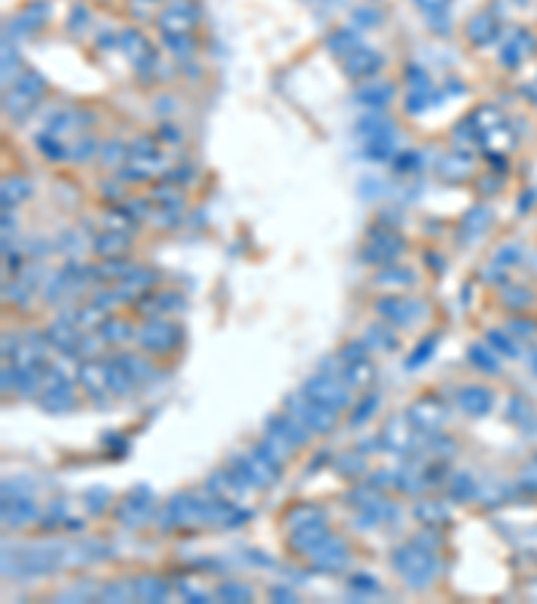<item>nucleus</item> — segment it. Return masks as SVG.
Listing matches in <instances>:
<instances>
[{"label": "nucleus", "mask_w": 537, "mask_h": 604, "mask_svg": "<svg viewBox=\"0 0 537 604\" xmlns=\"http://www.w3.org/2000/svg\"><path fill=\"white\" fill-rule=\"evenodd\" d=\"M467 172H470V162L462 159V153H451V156H446L443 164H440V175L449 177V180H460Z\"/></svg>", "instance_id": "0eeeda50"}, {"label": "nucleus", "mask_w": 537, "mask_h": 604, "mask_svg": "<svg viewBox=\"0 0 537 604\" xmlns=\"http://www.w3.org/2000/svg\"><path fill=\"white\" fill-rule=\"evenodd\" d=\"M126 244H129V242H126L124 234H105L102 240L95 242V250H97L99 255H108V258H110V255H119L121 250H126Z\"/></svg>", "instance_id": "6e6552de"}, {"label": "nucleus", "mask_w": 537, "mask_h": 604, "mask_svg": "<svg viewBox=\"0 0 537 604\" xmlns=\"http://www.w3.org/2000/svg\"><path fill=\"white\" fill-rule=\"evenodd\" d=\"M446 0H416V6H422L424 11H436V8H440Z\"/></svg>", "instance_id": "9b49d317"}, {"label": "nucleus", "mask_w": 537, "mask_h": 604, "mask_svg": "<svg viewBox=\"0 0 537 604\" xmlns=\"http://www.w3.org/2000/svg\"><path fill=\"white\" fill-rule=\"evenodd\" d=\"M392 97V89L387 84H379V86H363L360 92H358V99L368 105V108H382L384 102H390Z\"/></svg>", "instance_id": "423d86ee"}, {"label": "nucleus", "mask_w": 537, "mask_h": 604, "mask_svg": "<svg viewBox=\"0 0 537 604\" xmlns=\"http://www.w3.org/2000/svg\"><path fill=\"white\" fill-rule=\"evenodd\" d=\"M400 247H403V242L398 237H392V234L390 237H376L366 247V255L368 261H392L400 253Z\"/></svg>", "instance_id": "20e7f679"}, {"label": "nucleus", "mask_w": 537, "mask_h": 604, "mask_svg": "<svg viewBox=\"0 0 537 604\" xmlns=\"http://www.w3.org/2000/svg\"><path fill=\"white\" fill-rule=\"evenodd\" d=\"M376 70H379V57L373 51H368V48L352 51L349 59H346V72L352 78H366V75H373Z\"/></svg>", "instance_id": "7ed1b4c3"}, {"label": "nucleus", "mask_w": 537, "mask_h": 604, "mask_svg": "<svg viewBox=\"0 0 537 604\" xmlns=\"http://www.w3.org/2000/svg\"><path fill=\"white\" fill-rule=\"evenodd\" d=\"M191 24H194V14H191L188 6H172V8H167V11L159 17V27H162V32H164L167 38H170V35H183Z\"/></svg>", "instance_id": "f03ea898"}, {"label": "nucleus", "mask_w": 537, "mask_h": 604, "mask_svg": "<svg viewBox=\"0 0 537 604\" xmlns=\"http://www.w3.org/2000/svg\"><path fill=\"white\" fill-rule=\"evenodd\" d=\"M3 199H6V204L11 202H25L27 196H30V183L22 180V177H11V180H6V186H3Z\"/></svg>", "instance_id": "1a4fd4ad"}, {"label": "nucleus", "mask_w": 537, "mask_h": 604, "mask_svg": "<svg viewBox=\"0 0 537 604\" xmlns=\"http://www.w3.org/2000/svg\"><path fill=\"white\" fill-rule=\"evenodd\" d=\"M41 92H43V81H41L38 75H32V72L22 75V81L14 86L11 97L6 99V105H8V113L19 116L22 110H30V108H32V102L41 97Z\"/></svg>", "instance_id": "f257e3e1"}, {"label": "nucleus", "mask_w": 537, "mask_h": 604, "mask_svg": "<svg viewBox=\"0 0 537 604\" xmlns=\"http://www.w3.org/2000/svg\"><path fill=\"white\" fill-rule=\"evenodd\" d=\"M121 48L126 51V57L135 59L137 65H146V62H150V57H153V54H150V46L146 43V38L137 35V32H124Z\"/></svg>", "instance_id": "39448f33"}, {"label": "nucleus", "mask_w": 537, "mask_h": 604, "mask_svg": "<svg viewBox=\"0 0 537 604\" xmlns=\"http://www.w3.org/2000/svg\"><path fill=\"white\" fill-rule=\"evenodd\" d=\"M487 226H489V213H487V210H481V207L470 210V215L465 217V223H462L465 234H467L470 240H473L476 234H481Z\"/></svg>", "instance_id": "9d476101"}]
</instances>
